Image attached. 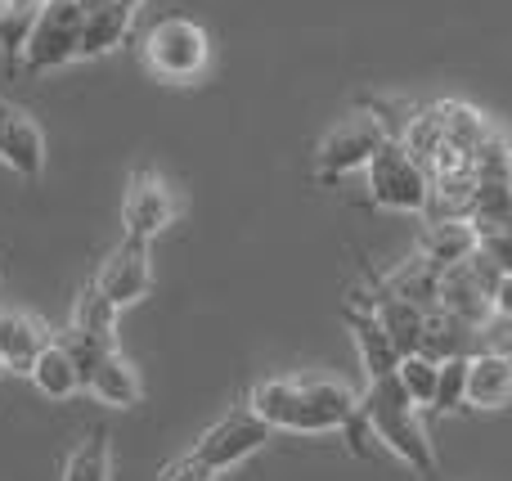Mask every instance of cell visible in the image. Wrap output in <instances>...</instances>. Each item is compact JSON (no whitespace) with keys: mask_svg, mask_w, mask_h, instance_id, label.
<instances>
[{"mask_svg":"<svg viewBox=\"0 0 512 481\" xmlns=\"http://www.w3.org/2000/svg\"><path fill=\"white\" fill-rule=\"evenodd\" d=\"M59 481H113V441L108 432H90L63 459Z\"/></svg>","mask_w":512,"mask_h":481,"instance_id":"d6986e66","label":"cell"},{"mask_svg":"<svg viewBox=\"0 0 512 481\" xmlns=\"http://www.w3.org/2000/svg\"><path fill=\"white\" fill-rule=\"evenodd\" d=\"M364 185H369V203L382 212L427 216V203H432V176L409 153L405 140H387L373 153L369 167H364Z\"/></svg>","mask_w":512,"mask_h":481,"instance_id":"5b68a950","label":"cell"},{"mask_svg":"<svg viewBox=\"0 0 512 481\" xmlns=\"http://www.w3.org/2000/svg\"><path fill=\"white\" fill-rule=\"evenodd\" d=\"M54 342V329L32 311H0V369L5 374H32L41 351Z\"/></svg>","mask_w":512,"mask_h":481,"instance_id":"7c38bea8","label":"cell"},{"mask_svg":"<svg viewBox=\"0 0 512 481\" xmlns=\"http://www.w3.org/2000/svg\"><path fill=\"white\" fill-rule=\"evenodd\" d=\"M495 315H504L512 324V275H499V284H495Z\"/></svg>","mask_w":512,"mask_h":481,"instance_id":"603a6c76","label":"cell"},{"mask_svg":"<svg viewBox=\"0 0 512 481\" xmlns=\"http://www.w3.org/2000/svg\"><path fill=\"white\" fill-rule=\"evenodd\" d=\"M0 167L14 171L27 185L45 176V131L27 108H18L5 95H0Z\"/></svg>","mask_w":512,"mask_h":481,"instance_id":"9c48e42d","label":"cell"},{"mask_svg":"<svg viewBox=\"0 0 512 481\" xmlns=\"http://www.w3.org/2000/svg\"><path fill=\"white\" fill-rule=\"evenodd\" d=\"M387 126L378 122V113H369V108H360V113H346L337 126H328L324 140L315 144V171H310V180L315 185H337L342 176H351V171H364L369 167V158L387 144Z\"/></svg>","mask_w":512,"mask_h":481,"instance_id":"8992f818","label":"cell"},{"mask_svg":"<svg viewBox=\"0 0 512 481\" xmlns=\"http://www.w3.org/2000/svg\"><path fill=\"white\" fill-rule=\"evenodd\" d=\"M418 252H423L432 266L450 270V266H463V261H472L481 252V234L477 225H472V216H450V221H432L423 234V243H418Z\"/></svg>","mask_w":512,"mask_h":481,"instance_id":"2e32d148","label":"cell"},{"mask_svg":"<svg viewBox=\"0 0 512 481\" xmlns=\"http://www.w3.org/2000/svg\"><path fill=\"white\" fill-rule=\"evenodd\" d=\"M0 374H5V369H0Z\"/></svg>","mask_w":512,"mask_h":481,"instance_id":"cb8c5ba5","label":"cell"},{"mask_svg":"<svg viewBox=\"0 0 512 481\" xmlns=\"http://www.w3.org/2000/svg\"><path fill=\"white\" fill-rule=\"evenodd\" d=\"M436 378H441V360H436V356H427V351H409V356H400L396 383L405 387L409 401H414L418 410H432Z\"/></svg>","mask_w":512,"mask_h":481,"instance_id":"ffe728a7","label":"cell"},{"mask_svg":"<svg viewBox=\"0 0 512 481\" xmlns=\"http://www.w3.org/2000/svg\"><path fill=\"white\" fill-rule=\"evenodd\" d=\"M135 9L126 0H104V5H86V32H81V59H104V54L122 50L131 41Z\"/></svg>","mask_w":512,"mask_h":481,"instance_id":"4fadbf2b","label":"cell"},{"mask_svg":"<svg viewBox=\"0 0 512 481\" xmlns=\"http://www.w3.org/2000/svg\"><path fill=\"white\" fill-rule=\"evenodd\" d=\"M248 405L270 423L274 432H297V437H333L342 432L346 446L360 459H369V423H364V396L328 374H288L252 383Z\"/></svg>","mask_w":512,"mask_h":481,"instance_id":"6da1fadb","label":"cell"},{"mask_svg":"<svg viewBox=\"0 0 512 481\" xmlns=\"http://www.w3.org/2000/svg\"><path fill=\"white\" fill-rule=\"evenodd\" d=\"M32 387L45 396V401H68V396H77V392H86L81 387V369H77V360H72V351L63 347L59 338L50 342V347L41 351V360L32 365Z\"/></svg>","mask_w":512,"mask_h":481,"instance_id":"e0dca14e","label":"cell"},{"mask_svg":"<svg viewBox=\"0 0 512 481\" xmlns=\"http://www.w3.org/2000/svg\"><path fill=\"white\" fill-rule=\"evenodd\" d=\"M140 63L153 72L158 81L171 86H189L207 72L212 63V36L203 23L185 14H167L140 36Z\"/></svg>","mask_w":512,"mask_h":481,"instance_id":"277c9868","label":"cell"},{"mask_svg":"<svg viewBox=\"0 0 512 481\" xmlns=\"http://www.w3.org/2000/svg\"><path fill=\"white\" fill-rule=\"evenodd\" d=\"M364 423H369L373 441H378L387 455H396L418 481H441V459H436L427 419H423V410L409 401L405 387L396 383V374L369 383V392H364Z\"/></svg>","mask_w":512,"mask_h":481,"instance_id":"7a4b0ae2","label":"cell"},{"mask_svg":"<svg viewBox=\"0 0 512 481\" xmlns=\"http://www.w3.org/2000/svg\"><path fill=\"white\" fill-rule=\"evenodd\" d=\"M81 32H86V0H36L27 18L23 45L14 54V68L23 77H45L81 59Z\"/></svg>","mask_w":512,"mask_h":481,"instance_id":"3957f363","label":"cell"},{"mask_svg":"<svg viewBox=\"0 0 512 481\" xmlns=\"http://www.w3.org/2000/svg\"><path fill=\"white\" fill-rule=\"evenodd\" d=\"M468 360L472 356H450L441 360V378H436V396L427 414H454L468 405Z\"/></svg>","mask_w":512,"mask_h":481,"instance_id":"44dd1931","label":"cell"},{"mask_svg":"<svg viewBox=\"0 0 512 481\" xmlns=\"http://www.w3.org/2000/svg\"><path fill=\"white\" fill-rule=\"evenodd\" d=\"M180 216V198L171 189V180L162 171L144 167L131 176L126 185V198H122V234L126 239H140V243H153L176 225Z\"/></svg>","mask_w":512,"mask_h":481,"instance_id":"52a82bcc","label":"cell"},{"mask_svg":"<svg viewBox=\"0 0 512 481\" xmlns=\"http://www.w3.org/2000/svg\"><path fill=\"white\" fill-rule=\"evenodd\" d=\"M95 284L104 288V293L113 297L122 311H126V306H135V302H144V297H149V288H153L149 243L126 239V234H122V243H117V248L104 257V266H99Z\"/></svg>","mask_w":512,"mask_h":481,"instance_id":"8fae6325","label":"cell"},{"mask_svg":"<svg viewBox=\"0 0 512 481\" xmlns=\"http://www.w3.org/2000/svg\"><path fill=\"white\" fill-rule=\"evenodd\" d=\"M86 392L95 396L99 405H108V410H135V405L144 401L140 369H135L117 347H113V351H104V360L95 365V374H90Z\"/></svg>","mask_w":512,"mask_h":481,"instance_id":"5bb4252c","label":"cell"},{"mask_svg":"<svg viewBox=\"0 0 512 481\" xmlns=\"http://www.w3.org/2000/svg\"><path fill=\"white\" fill-rule=\"evenodd\" d=\"M158 481H216V468L207 464L203 455H180V459H171V464H162L158 468Z\"/></svg>","mask_w":512,"mask_h":481,"instance_id":"7402d4cb","label":"cell"},{"mask_svg":"<svg viewBox=\"0 0 512 481\" xmlns=\"http://www.w3.org/2000/svg\"><path fill=\"white\" fill-rule=\"evenodd\" d=\"M270 423L261 419V414L252 410V405H243V410H230L221 414V419L212 423V428L198 437L194 455H203L207 464L216 468V473H230V468H243L256 450L270 446Z\"/></svg>","mask_w":512,"mask_h":481,"instance_id":"ba28073f","label":"cell"},{"mask_svg":"<svg viewBox=\"0 0 512 481\" xmlns=\"http://www.w3.org/2000/svg\"><path fill=\"white\" fill-rule=\"evenodd\" d=\"M342 315H346V329H351V338H355V351H360V365H364V374H369V383L396 374L400 347L391 342V333L382 329L373 297L369 293H351L346 297V306H342Z\"/></svg>","mask_w":512,"mask_h":481,"instance_id":"30bf717a","label":"cell"},{"mask_svg":"<svg viewBox=\"0 0 512 481\" xmlns=\"http://www.w3.org/2000/svg\"><path fill=\"white\" fill-rule=\"evenodd\" d=\"M512 401V360L495 347H481L468 360V405L472 410H504Z\"/></svg>","mask_w":512,"mask_h":481,"instance_id":"9a60e30c","label":"cell"},{"mask_svg":"<svg viewBox=\"0 0 512 481\" xmlns=\"http://www.w3.org/2000/svg\"><path fill=\"white\" fill-rule=\"evenodd\" d=\"M117 315H122V306H117L113 297L95 284V279H90V284H81L77 302H72V324H68V329H77V333H86V338L117 347Z\"/></svg>","mask_w":512,"mask_h":481,"instance_id":"ac0fdd59","label":"cell"}]
</instances>
